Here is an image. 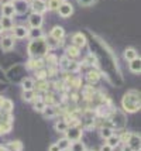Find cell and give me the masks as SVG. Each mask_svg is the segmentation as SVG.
<instances>
[{"label":"cell","instance_id":"4dcf8cb0","mask_svg":"<svg viewBox=\"0 0 141 151\" xmlns=\"http://www.w3.org/2000/svg\"><path fill=\"white\" fill-rule=\"evenodd\" d=\"M11 127H13V123H0V136L10 133Z\"/></svg>","mask_w":141,"mask_h":151},{"label":"cell","instance_id":"8fae6325","mask_svg":"<svg viewBox=\"0 0 141 151\" xmlns=\"http://www.w3.org/2000/svg\"><path fill=\"white\" fill-rule=\"evenodd\" d=\"M49 35H51L52 38L58 40V41H64V37H65V30H64L61 26H55V27H52V30H51Z\"/></svg>","mask_w":141,"mask_h":151},{"label":"cell","instance_id":"7402d4cb","mask_svg":"<svg viewBox=\"0 0 141 151\" xmlns=\"http://www.w3.org/2000/svg\"><path fill=\"white\" fill-rule=\"evenodd\" d=\"M13 107H14V105L10 99H3V102H1V105H0V110H1V112H6V113H11Z\"/></svg>","mask_w":141,"mask_h":151},{"label":"cell","instance_id":"6da1fadb","mask_svg":"<svg viewBox=\"0 0 141 151\" xmlns=\"http://www.w3.org/2000/svg\"><path fill=\"white\" fill-rule=\"evenodd\" d=\"M140 92L135 89H130L124 93V96L121 99V106L127 113H137L140 110Z\"/></svg>","mask_w":141,"mask_h":151},{"label":"cell","instance_id":"1f68e13d","mask_svg":"<svg viewBox=\"0 0 141 151\" xmlns=\"http://www.w3.org/2000/svg\"><path fill=\"white\" fill-rule=\"evenodd\" d=\"M112 134H113V129H112V127H107V126L100 127V136L104 138V140H106L107 137H110Z\"/></svg>","mask_w":141,"mask_h":151},{"label":"cell","instance_id":"f35d334b","mask_svg":"<svg viewBox=\"0 0 141 151\" xmlns=\"http://www.w3.org/2000/svg\"><path fill=\"white\" fill-rule=\"evenodd\" d=\"M47 6L48 10H57L59 6V1L58 0H47Z\"/></svg>","mask_w":141,"mask_h":151},{"label":"cell","instance_id":"7bdbcfd3","mask_svg":"<svg viewBox=\"0 0 141 151\" xmlns=\"http://www.w3.org/2000/svg\"><path fill=\"white\" fill-rule=\"evenodd\" d=\"M48 151H61V150H59V147H58L57 144H52L51 147H49V150Z\"/></svg>","mask_w":141,"mask_h":151},{"label":"cell","instance_id":"7a4b0ae2","mask_svg":"<svg viewBox=\"0 0 141 151\" xmlns=\"http://www.w3.org/2000/svg\"><path fill=\"white\" fill-rule=\"evenodd\" d=\"M48 51H49V48H48L44 37L31 40L30 44H28V54H30L31 58H41V57H45V54H48Z\"/></svg>","mask_w":141,"mask_h":151},{"label":"cell","instance_id":"30bf717a","mask_svg":"<svg viewBox=\"0 0 141 151\" xmlns=\"http://www.w3.org/2000/svg\"><path fill=\"white\" fill-rule=\"evenodd\" d=\"M87 42L86 37H85V34L82 33H76L74 34V37H72V45L78 47V48H82V47H85Z\"/></svg>","mask_w":141,"mask_h":151},{"label":"cell","instance_id":"bcb514c9","mask_svg":"<svg viewBox=\"0 0 141 151\" xmlns=\"http://www.w3.org/2000/svg\"><path fill=\"white\" fill-rule=\"evenodd\" d=\"M1 1V4H7V3H11L10 0H0Z\"/></svg>","mask_w":141,"mask_h":151},{"label":"cell","instance_id":"9a60e30c","mask_svg":"<svg viewBox=\"0 0 141 151\" xmlns=\"http://www.w3.org/2000/svg\"><path fill=\"white\" fill-rule=\"evenodd\" d=\"M128 68H130V71H131L133 73H140V71H141V59H140V57H137V58L128 61Z\"/></svg>","mask_w":141,"mask_h":151},{"label":"cell","instance_id":"8992f818","mask_svg":"<svg viewBox=\"0 0 141 151\" xmlns=\"http://www.w3.org/2000/svg\"><path fill=\"white\" fill-rule=\"evenodd\" d=\"M57 12H58V14H59L61 17L67 19V17H69V16H72V13H74V7H72L71 3L62 1V3H59V6H58V9H57Z\"/></svg>","mask_w":141,"mask_h":151},{"label":"cell","instance_id":"c3c4849f","mask_svg":"<svg viewBox=\"0 0 141 151\" xmlns=\"http://www.w3.org/2000/svg\"><path fill=\"white\" fill-rule=\"evenodd\" d=\"M58 1H59V3H62V1H65V0H58Z\"/></svg>","mask_w":141,"mask_h":151},{"label":"cell","instance_id":"f546056e","mask_svg":"<svg viewBox=\"0 0 141 151\" xmlns=\"http://www.w3.org/2000/svg\"><path fill=\"white\" fill-rule=\"evenodd\" d=\"M68 127H69V124H68L65 120H59V122L55 124V130H57V132H59V133H65Z\"/></svg>","mask_w":141,"mask_h":151},{"label":"cell","instance_id":"74e56055","mask_svg":"<svg viewBox=\"0 0 141 151\" xmlns=\"http://www.w3.org/2000/svg\"><path fill=\"white\" fill-rule=\"evenodd\" d=\"M85 65H89V66L96 65V57H94L93 54H89L86 58H85Z\"/></svg>","mask_w":141,"mask_h":151},{"label":"cell","instance_id":"d6986e66","mask_svg":"<svg viewBox=\"0 0 141 151\" xmlns=\"http://www.w3.org/2000/svg\"><path fill=\"white\" fill-rule=\"evenodd\" d=\"M27 37L28 38H31V40L41 38V37H44V33H42L41 27H34V28H30V30H28Z\"/></svg>","mask_w":141,"mask_h":151},{"label":"cell","instance_id":"f1b7e54d","mask_svg":"<svg viewBox=\"0 0 141 151\" xmlns=\"http://www.w3.org/2000/svg\"><path fill=\"white\" fill-rule=\"evenodd\" d=\"M0 123H13V116L10 113L0 110Z\"/></svg>","mask_w":141,"mask_h":151},{"label":"cell","instance_id":"5b68a950","mask_svg":"<svg viewBox=\"0 0 141 151\" xmlns=\"http://www.w3.org/2000/svg\"><path fill=\"white\" fill-rule=\"evenodd\" d=\"M65 133H67V138L71 143L78 141V140H81V137H82V130L78 126H69Z\"/></svg>","mask_w":141,"mask_h":151},{"label":"cell","instance_id":"277c9868","mask_svg":"<svg viewBox=\"0 0 141 151\" xmlns=\"http://www.w3.org/2000/svg\"><path fill=\"white\" fill-rule=\"evenodd\" d=\"M13 7H14V14L23 16V14H26L30 10V3L27 0H16L13 3Z\"/></svg>","mask_w":141,"mask_h":151},{"label":"cell","instance_id":"cb8c5ba5","mask_svg":"<svg viewBox=\"0 0 141 151\" xmlns=\"http://www.w3.org/2000/svg\"><path fill=\"white\" fill-rule=\"evenodd\" d=\"M45 106H47V105L44 103L42 98L35 95V98H34V110H35V112H42Z\"/></svg>","mask_w":141,"mask_h":151},{"label":"cell","instance_id":"ac0fdd59","mask_svg":"<svg viewBox=\"0 0 141 151\" xmlns=\"http://www.w3.org/2000/svg\"><path fill=\"white\" fill-rule=\"evenodd\" d=\"M1 14H3V17H13V16H14V7H13V3L1 4Z\"/></svg>","mask_w":141,"mask_h":151},{"label":"cell","instance_id":"d590c367","mask_svg":"<svg viewBox=\"0 0 141 151\" xmlns=\"http://www.w3.org/2000/svg\"><path fill=\"white\" fill-rule=\"evenodd\" d=\"M34 98H35L34 91H24V92H23V99H24L26 102H33Z\"/></svg>","mask_w":141,"mask_h":151},{"label":"cell","instance_id":"83f0119b","mask_svg":"<svg viewBox=\"0 0 141 151\" xmlns=\"http://www.w3.org/2000/svg\"><path fill=\"white\" fill-rule=\"evenodd\" d=\"M106 143H107L110 147H116V145H119L120 144V138H119V136H114V133L110 136V137H107L106 138Z\"/></svg>","mask_w":141,"mask_h":151},{"label":"cell","instance_id":"7c38bea8","mask_svg":"<svg viewBox=\"0 0 141 151\" xmlns=\"http://www.w3.org/2000/svg\"><path fill=\"white\" fill-rule=\"evenodd\" d=\"M86 79L90 85H94V83H97L99 79H100V72H99L97 69H93V68H92V69L86 73Z\"/></svg>","mask_w":141,"mask_h":151},{"label":"cell","instance_id":"ab89813d","mask_svg":"<svg viewBox=\"0 0 141 151\" xmlns=\"http://www.w3.org/2000/svg\"><path fill=\"white\" fill-rule=\"evenodd\" d=\"M130 134H131L130 132H128V133H121V134H119V138H120V143H121V144H127L128 138H130Z\"/></svg>","mask_w":141,"mask_h":151},{"label":"cell","instance_id":"4316f807","mask_svg":"<svg viewBox=\"0 0 141 151\" xmlns=\"http://www.w3.org/2000/svg\"><path fill=\"white\" fill-rule=\"evenodd\" d=\"M138 55H137V51H135L134 48H127L126 51H124V58L127 59V61H131V59H134V58H137Z\"/></svg>","mask_w":141,"mask_h":151},{"label":"cell","instance_id":"836d02e7","mask_svg":"<svg viewBox=\"0 0 141 151\" xmlns=\"http://www.w3.org/2000/svg\"><path fill=\"white\" fill-rule=\"evenodd\" d=\"M48 88H49V83H48L45 79H42V81H38V82H37V89H38V92H47Z\"/></svg>","mask_w":141,"mask_h":151},{"label":"cell","instance_id":"44dd1931","mask_svg":"<svg viewBox=\"0 0 141 151\" xmlns=\"http://www.w3.org/2000/svg\"><path fill=\"white\" fill-rule=\"evenodd\" d=\"M7 148L10 151H23L24 144H23V141H20V140H14V141H10L7 144Z\"/></svg>","mask_w":141,"mask_h":151},{"label":"cell","instance_id":"681fc988","mask_svg":"<svg viewBox=\"0 0 141 151\" xmlns=\"http://www.w3.org/2000/svg\"><path fill=\"white\" fill-rule=\"evenodd\" d=\"M85 151H92V150H85Z\"/></svg>","mask_w":141,"mask_h":151},{"label":"cell","instance_id":"484cf974","mask_svg":"<svg viewBox=\"0 0 141 151\" xmlns=\"http://www.w3.org/2000/svg\"><path fill=\"white\" fill-rule=\"evenodd\" d=\"M57 145L59 147L61 151H68V150H69V147H71V141H69L67 137H65V138H61L59 141L57 143Z\"/></svg>","mask_w":141,"mask_h":151},{"label":"cell","instance_id":"52a82bcc","mask_svg":"<svg viewBox=\"0 0 141 151\" xmlns=\"http://www.w3.org/2000/svg\"><path fill=\"white\" fill-rule=\"evenodd\" d=\"M30 9L33 10V13L44 14L48 10L47 1H44V0H33V3H30Z\"/></svg>","mask_w":141,"mask_h":151},{"label":"cell","instance_id":"b9f144b4","mask_svg":"<svg viewBox=\"0 0 141 151\" xmlns=\"http://www.w3.org/2000/svg\"><path fill=\"white\" fill-rule=\"evenodd\" d=\"M100 151H113V147H110V145H109L107 143H106L104 145H102Z\"/></svg>","mask_w":141,"mask_h":151},{"label":"cell","instance_id":"60d3db41","mask_svg":"<svg viewBox=\"0 0 141 151\" xmlns=\"http://www.w3.org/2000/svg\"><path fill=\"white\" fill-rule=\"evenodd\" d=\"M78 3H79L81 6L89 7V6H92V4H94V3H96V0H78Z\"/></svg>","mask_w":141,"mask_h":151},{"label":"cell","instance_id":"d4e9b609","mask_svg":"<svg viewBox=\"0 0 141 151\" xmlns=\"http://www.w3.org/2000/svg\"><path fill=\"white\" fill-rule=\"evenodd\" d=\"M0 23H1V27H3V30H11V28L14 27L11 17H3V19L0 20Z\"/></svg>","mask_w":141,"mask_h":151},{"label":"cell","instance_id":"8d00e7d4","mask_svg":"<svg viewBox=\"0 0 141 151\" xmlns=\"http://www.w3.org/2000/svg\"><path fill=\"white\" fill-rule=\"evenodd\" d=\"M35 76H37V81H42V79H47L48 78V73L45 69H37L35 71Z\"/></svg>","mask_w":141,"mask_h":151},{"label":"cell","instance_id":"9c48e42d","mask_svg":"<svg viewBox=\"0 0 141 151\" xmlns=\"http://www.w3.org/2000/svg\"><path fill=\"white\" fill-rule=\"evenodd\" d=\"M42 23H44V17H42V14H38V13H31L28 16V24L31 28L34 27H41L42 26Z\"/></svg>","mask_w":141,"mask_h":151},{"label":"cell","instance_id":"3957f363","mask_svg":"<svg viewBox=\"0 0 141 151\" xmlns=\"http://www.w3.org/2000/svg\"><path fill=\"white\" fill-rule=\"evenodd\" d=\"M109 120L112 122V126H114L117 130H123L126 126V117L119 110H112V113L109 114Z\"/></svg>","mask_w":141,"mask_h":151},{"label":"cell","instance_id":"4fadbf2b","mask_svg":"<svg viewBox=\"0 0 141 151\" xmlns=\"http://www.w3.org/2000/svg\"><path fill=\"white\" fill-rule=\"evenodd\" d=\"M0 47H1L4 51H10V50H13V47H14L13 37H10V35L3 37V38H1V41H0Z\"/></svg>","mask_w":141,"mask_h":151},{"label":"cell","instance_id":"2e32d148","mask_svg":"<svg viewBox=\"0 0 141 151\" xmlns=\"http://www.w3.org/2000/svg\"><path fill=\"white\" fill-rule=\"evenodd\" d=\"M27 66L30 68V69H34V71L41 69V68L44 66V59H41V58H31L27 62Z\"/></svg>","mask_w":141,"mask_h":151},{"label":"cell","instance_id":"ba28073f","mask_svg":"<svg viewBox=\"0 0 141 151\" xmlns=\"http://www.w3.org/2000/svg\"><path fill=\"white\" fill-rule=\"evenodd\" d=\"M127 145L133 151H140L141 150L140 134H137V133H131V134H130V138H128V141H127Z\"/></svg>","mask_w":141,"mask_h":151},{"label":"cell","instance_id":"e575fe53","mask_svg":"<svg viewBox=\"0 0 141 151\" xmlns=\"http://www.w3.org/2000/svg\"><path fill=\"white\" fill-rule=\"evenodd\" d=\"M45 59L48 62V66H57L58 65V61H57V57L54 54H45Z\"/></svg>","mask_w":141,"mask_h":151},{"label":"cell","instance_id":"7dc6e473","mask_svg":"<svg viewBox=\"0 0 141 151\" xmlns=\"http://www.w3.org/2000/svg\"><path fill=\"white\" fill-rule=\"evenodd\" d=\"M0 33H3V27H1V23H0Z\"/></svg>","mask_w":141,"mask_h":151},{"label":"cell","instance_id":"d6a6232c","mask_svg":"<svg viewBox=\"0 0 141 151\" xmlns=\"http://www.w3.org/2000/svg\"><path fill=\"white\" fill-rule=\"evenodd\" d=\"M69 148L72 151H85L86 150V148H85V144H83L82 141H79V140H78V141H74Z\"/></svg>","mask_w":141,"mask_h":151},{"label":"cell","instance_id":"e0dca14e","mask_svg":"<svg viewBox=\"0 0 141 151\" xmlns=\"http://www.w3.org/2000/svg\"><path fill=\"white\" fill-rule=\"evenodd\" d=\"M27 34H28V30L24 26L14 27V37H16V38L23 40V38H26V37H27Z\"/></svg>","mask_w":141,"mask_h":151},{"label":"cell","instance_id":"f6af8a7d","mask_svg":"<svg viewBox=\"0 0 141 151\" xmlns=\"http://www.w3.org/2000/svg\"><path fill=\"white\" fill-rule=\"evenodd\" d=\"M0 151H10L7 147H3V145H0Z\"/></svg>","mask_w":141,"mask_h":151},{"label":"cell","instance_id":"ee69618b","mask_svg":"<svg viewBox=\"0 0 141 151\" xmlns=\"http://www.w3.org/2000/svg\"><path fill=\"white\" fill-rule=\"evenodd\" d=\"M121 151H133V150H131V148H130L127 144H124V145H123V150H121Z\"/></svg>","mask_w":141,"mask_h":151},{"label":"cell","instance_id":"ffe728a7","mask_svg":"<svg viewBox=\"0 0 141 151\" xmlns=\"http://www.w3.org/2000/svg\"><path fill=\"white\" fill-rule=\"evenodd\" d=\"M42 114H44V117H47V119H52L57 116V107L55 106H45L44 107V110H42Z\"/></svg>","mask_w":141,"mask_h":151},{"label":"cell","instance_id":"5bb4252c","mask_svg":"<svg viewBox=\"0 0 141 151\" xmlns=\"http://www.w3.org/2000/svg\"><path fill=\"white\" fill-rule=\"evenodd\" d=\"M79 54H81L79 48L75 45H69V47H67V50H65V57L69 59H76L79 57Z\"/></svg>","mask_w":141,"mask_h":151},{"label":"cell","instance_id":"603a6c76","mask_svg":"<svg viewBox=\"0 0 141 151\" xmlns=\"http://www.w3.org/2000/svg\"><path fill=\"white\" fill-rule=\"evenodd\" d=\"M21 86H23V91H34L35 83H34L33 78H24L21 81Z\"/></svg>","mask_w":141,"mask_h":151}]
</instances>
